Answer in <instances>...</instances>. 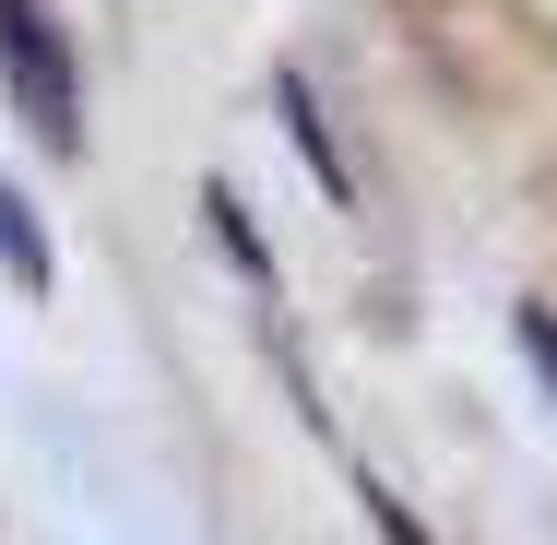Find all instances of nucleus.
I'll return each mask as SVG.
<instances>
[{
	"label": "nucleus",
	"instance_id": "nucleus-1",
	"mask_svg": "<svg viewBox=\"0 0 557 545\" xmlns=\"http://www.w3.org/2000/svg\"><path fill=\"white\" fill-rule=\"evenodd\" d=\"M0 84H12V108H24V131L48 154H84V72L60 48L48 0H0Z\"/></svg>",
	"mask_w": 557,
	"mask_h": 545
},
{
	"label": "nucleus",
	"instance_id": "nucleus-2",
	"mask_svg": "<svg viewBox=\"0 0 557 545\" xmlns=\"http://www.w3.org/2000/svg\"><path fill=\"white\" fill-rule=\"evenodd\" d=\"M273 119H285V143H297V166L321 178V202H356V166H344V143H333V119H321V96L285 72L273 84Z\"/></svg>",
	"mask_w": 557,
	"mask_h": 545
},
{
	"label": "nucleus",
	"instance_id": "nucleus-3",
	"mask_svg": "<svg viewBox=\"0 0 557 545\" xmlns=\"http://www.w3.org/2000/svg\"><path fill=\"white\" fill-rule=\"evenodd\" d=\"M0 273H12L24 297H48V285H60V249H48V225H36V202H24L12 178H0Z\"/></svg>",
	"mask_w": 557,
	"mask_h": 545
},
{
	"label": "nucleus",
	"instance_id": "nucleus-4",
	"mask_svg": "<svg viewBox=\"0 0 557 545\" xmlns=\"http://www.w3.org/2000/svg\"><path fill=\"white\" fill-rule=\"evenodd\" d=\"M202 214H214V237H225V261L249 273V285H273V249H261V225L237 214V190H202Z\"/></svg>",
	"mask_w": 557,
	"mask_h": 545
},
{
	"label": "nucleus",
	"instance_id": "nucleus-5",
	"mask_svg": "<svg viewBox=\"0 0 557 545\" xmlns=\"http://www.w3.org/2000/svg\"><path fill=\"white\" fill-rule=\"evenodd\" d=\"M510 332H522V368L546 380V404H557V309H534V297H522V309H510Z\"/></svg>",
	"mask_w": 557,
	"mask_h": 545
}]
</instances>
